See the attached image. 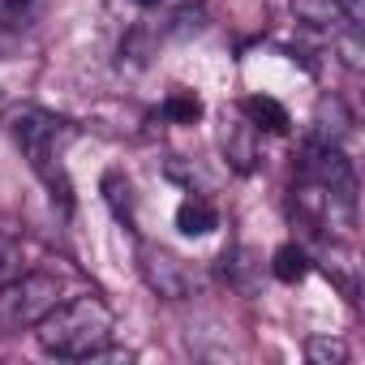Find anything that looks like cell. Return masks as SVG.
<instances>
[{
    "instance_id": "cell-1",
    "label": "cell",
    "mask_w": 365,
    "mask_h": 365,
    "mask_svg": "<svg viewBox=\"0 0 365 365\" xmlns=\"http://www.w3.org/2000/svg\"><path fill=\"white\" fill-rule=\"evenodd\" d=\"M112 331H116V318H112V309L99 297L65 301V305L48 309L35 322L39 348L48 356H56V361H91V356H103L108 344H112Z\"/></svg>"
},
{
    "instance_id": "cell-2",
    "label": "cell",
    "mask_w": 365,
    "mask_h": 365,
    "mask_svg": "<svg viewBox=\"0 0 365 365\" xmlns=\"http://www.w3.org/2000/svg\"><path fill=\"white\" fill-rule=\"evenodd\" d=\"M14 142L26 159V168L48 185L52 202L69 215L73 211V180L65 172V146L73 142V125L52 112H22L14 120Z\"/></svg>"
},
{
    "instance_id": "cell-3",
    "label": "cell",
    "mask_w": 365,
    "mask_h": 365,
    "mask_svg": "<svg viewBox=\"0 0 365 365\" xmlns=\"http://www.w3.org/2000/svg\"><path fill=\"white\" fill-rule=\"evenodd\" d=\"M56 305H61V284L52 275L22 271V275H14L5 288H0V327H9V331L35 327Z\"/></svg>"
},
{
    "instance_id": "cell-4",
    "label": "cell",
    "mask_w": 365,
    "mask_h": 365,
    "mask_svg": "<svg viewBox=\"0 0 365 365\" xmlns=\"http://www.w3.org/2000/svg\"><path fill=\"white\" fill-rule=\"evenodd\" d=\"M138 275L163 301H185L194 292V284H198L190 262H180L172 250H159V245H142L138 250Z\"/></svg>"
},
{
    "instance_id": "cell-5",
    "label": "cell",
    "mask_w": 365,
    "mask_h": 365,
    "mask_svg": "<svg viewBox=\"0 0 365 365\" xmlns=\"http://www.w3.org/2000/svg\"><path fill=\"white\" fill-rule=\"evenodd\" d=\"M301 180L309 185H322V190H335V194H352V163L344 159V150L335 142H318L305 150L301 159Z\"/></svg>"
},
{
    "instance_id": "cell-6",
    "label": "cell",
    "mask_w": 365,
    "mask_h": 365,
    "mask_svg": "<svg viewBox=\"0 0 365 365\" xmlns=\"http://www.w3.org/2000/svg\"><path fill=\"white\" fill-rule=\"evenodd\" d=\"M292 14L305 26H361V0H292Z\"/></svg>"
},
{
    "instance_id": "cell-7",
    "label": "cell",
    "mask_w": 365,
    "mask_h": 365,
    "mask_svg": "<svg viewBox=\"0 0 365 365\" xmlns=\"http://www.w3.org/2000/svg\"><path fill=\"white\" fill-rule=\"evenodd\" d=\"M176 228L185 237H211L220 228V211L202 198V194H190L185 202L176 207Z\"/></svg>"
},
{
    "instance_id": "cell-8",
    "label": "cell",
    "mask_w": 365,
    "mask_h": 365,
    "mask_svg": "<svg viewBox=\"0 0 365 365\" xmlns=\"http://www.w3.org/2000/svg\"><path fill=\"white\" fill-rule=\"evenodd\" d=\"M99 190H103V202H108V211L116 215V224L133 228V185H129V176L116 172V168H108L103 180H99Z\"/></svg>"
},
{
    "instance_id": "cell-9",
    "label": "cell",
    "mask_w": 365,
    "mask_h": 365,
    "mask_svg": "<svg viewBox=\"0 0 365 365\" xmlns=\"http://www.w3.org/2000/svg\"><path fill=\"white\" fill-rule=\"evenodd\" d=\"M241 112L250 116V129H267V133H288V108L279 103V99H271V95H250L245 103H241Z\"/></svg>"
},
{
    "instance_id": "cell-10",
    "label": "cell",
    "mask_w": 365,
    "mask_h": 365,
    "mask_svg": "<svg viewBox=\"0 0 365 365\" xmlns=\"http://www.w3.org/2000/svg\"><path fill=\"white\" fill-rule=\"evenodd\" d=\"M271 275L279 279V284H301L305 275H309V254L301 250V245H279L275 250V258H271Z\"/></svg>"
},
{
    "instance_id": "cell-11",
    "label": "cell",
    "mask_w": 365,
    "mask_h": 365,
    "mask_svg": "<svg viewBox=\"0 0 365 365\" xmlns=\"http://www.w3.org/2000/svg\"><path fill=\"white\" fill-rule=\"evenodd\" d=\"M163 116H168V120H176V125H194V120L202 116V99H198L194 91H176V95H168Z\"/></svg>"
},
{
    "instance_id": "cell-12",
    "label": "cell",
    "mask_w": 365,
    "mask_h": 365,
    "mask_svg": "<svg viewBox=\"0 0 365 365\" xmlns=\"http://www.w3.org/2000/svg\"><path fill=\"white\" fill-rule=\"evenodd\" d=\"M305 356H309L314 365H331V361L339 365V361L348 356V348H344L339 339H322V335H314V339L305 344Z\"/></svg>"
},
{
    "instance_id": "cell-13",
    "label": "cell",
    "mask_w": 365,
    "mask_h": 365,
    "mask_svg": "<svg viewBox=\"0 0 365 365\" xmlns=\"http://www.w3.org/2000/svg\"><path fill=\"white\" fill-rule=\"evenodd\" d=\"M14 275H22V250H18V241H9L0 232V288H5Z\"/></svg>"
},
{
    "instance_id": "cell-14",
    "label": "cell",
    "mask_w": 365,
    "mask_h": 365,
    "mask_svg": "<svg viewBox=\"0 0 365 365\" xmlns=\"http://www.w3.org/2000/svg\"><path fill=\"white\" fill-rule=\"evenodd\" d=\"M31 5V0H0V9H5V14H18V9H26Z\"/></svg>"
},
{
    "instance_id": "cell-15",
    "label": "cell",
    "mask_w": 365,
    "mask_h": 365,
    "mask_svg": "<svg viewBox=\"0 0 365 365\" xmlns=\"http://www.w3.org/2000/svg\"><path fill=\"white\" fill-rule=\"evenodd\" d=\"M133 5H142V9H155V5H159V0H133Z\"/></svg>"
}]
</instances>
